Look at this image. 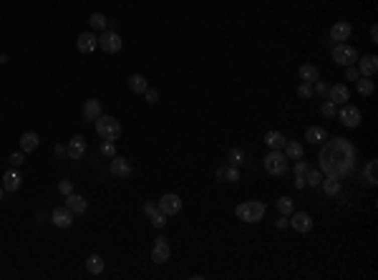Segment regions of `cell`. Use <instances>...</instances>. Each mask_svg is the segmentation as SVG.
I'll return each mask as SVG.
<instances>
[{
	"mask_svg": "<svg viewBox=\"0 0 378 280\" xmlns=\"http://www.w3.org/2000/svg\"><path fill=\"white\" fill-rule=\"evenodd\" d=\"M53 152H56V157H66V147H61V144H58Z\"/></svg>",
	"mask_w": 378,
	"mask_h": 280,
	"instance_id": "c3c4849f",
	"label": "cell"
},
{
	"mask_svg": "<svg viewBox=\"0 0 378 280\" xmlns=\"http://www.w3.org/2000/svg\"><path fill=\"white\" fill-rule=\"evenodd\" d=\"M355 91H358L360 96H370V94L375 91V84H373L370 79H365V76H360V79L355 81Z\"/></svg>",
	"mask_w": 378,
	"mask_h": 280,
	"instance_id": "4316f807",
	"label": "cell"
},
{
	"mask_svg": "<svg viewBox=\"0 0 378 280\" xmlns=\"http://www.w3.org/2000/svg\"><path fill=\"white\" fill-rule=\"evenodd\" d=\"M320 111H323V116H328V119H333L338 109H335V104H333V101H323V106H320Z\"/></svg>",
	"mask_w": 378,
	"mask_h": 280,
	"instance_id": "8d00e7d4",
	"label": "cell"
},
{
	"mask_svg": "<svg viewBox=\"0 0 378 280\" xmlns=\"http://www.w3.org/2000/svg\"><path fill=\"white\" fill-rule=\"evenodd\" d=\"M328 139V131L323 129V126H310L308 131H305V142H310V144H320V142H325Z\"/></svg>",
	"mask_w": 378,
	"mask_h": 280,
	"instance_id": "603a6c76",
	"label": "cell"
},
{
	"mask_svg": "<svg viewBox=\"0 0 378 280\" xmlns=\"http://www.w3.org/2000/svg\"><path fill=\"white\" fill-rule=\"evenodd\" d=\"M101 154L109 157V159H114V157H116V144H114V142H104V144H101Z\"/></svg>",
	"mask_w": 378,
	"mask_h": 280,
	"instance_id": "d590c367",
	"label": "cell"
},
{
	"mask_svg": "<svg viewBox=\"0 0 378 280\" xmlns=\"http://www.w3.org/2000/svg\"><path fill=\"white\" fill-rule=\"evenodd\" d=\"M3 194H6V189H3V184H0V199H3Z\"/></svg>",
	"mask_w": 378,
	"mask_h": 280,
	"instance_id": "681fc988",
	"label": "cell"
},
{
	"mask_svg": "<svg viewBox=\"0 0 378 280\" xmlns=\"http://www.w3.org/2000/svg\"><path fill=\"white\" fill-rule=\"evenodd\" d=\"M328 89H330V86H328L325 81H320V79H318V81L313 84V91H318L320 96H325V94H328Z\"/></svg>",
	"mask_w": 378,
	"mask_h": 280,
	"instance_id": "60d3db41",
	"label": "cell"
},
{
	"mask_svg": "<svg viewBox=\"0 0 378 280\" xmlns=\"http://www.w3.org/2000/svg\"><path fill=\"white\" fill-rule=\"evenodd\" d=\"M298 74H300L303 84H315V81L320 79V71H318V66H313V63H303Z\"/></svg>",
	"mask_w": 378,
	"mask_h": 280,
	"instance_id": "44dd1931",
	"label": "cell"
},
{
	"mask_svg": "<svg viewBox=\"0 0 378 280\" xmlns=\"http://www.w3.org/2000/svg\"><path fill=\"white\" fill-rule=\"evenodd\" d=\"M66 207H68L73 215H83V212L88 209V202H86L81 194H73V192H71V194L66 197Z\"/></svg>",
	"mask_w": 378,
	"mask_h": 280,
	"instance_id": "ac0fdd59",
	"label": "cell"
},
{
	"mask_svg": "<svg viewBox=\"0 0 378 280\" xmlns=\"http://www.w3.org/2000/svg\"><path fill=\"white\" fill-rule=\"evenodd\" d=\"M93 124H96V134H99L104 142H116V139L121 136V124H119L114 116H104V114H101Z\"/></svg>",
	"mask_w": 378,
	"mask_h": 280,
	"instance_id": "6da1fadb",
	"label": "cell"
},
{
	"mask_svg": "<svg viewBox=\"0 0 378 280\" xmlns=\"http://www.w3.org/2000/svg\"><path fill=\"white\" fill-rule=\"evenodd\" d=\"M38 144H41V136H38L36 131H26V134L21 136V149H23L26 154L36 152V149H38Z\"/></svg>",
	"mask_w": 378,
	"mask_h": 280,
	"instance_id": "ffe728a7",
	"label": "cell"
},
{
	"mask_svg": "<svg viewBox=\"0 0 378 280\" xmlns=\"http://www.w3.org/2000/svg\"><path fill=\"white\" fill-rule=\"evenodd\" d=\"M265 172L272 177H282L288 172V157L282 152H270L265 157Z\"/></svg>",
	"mask_w": 378,
	"mask_h": 280,
	"instance_id": "3957f363",
	"label": "cell"
},
{
	"mask_svg": "<svg viewBox=\"0 0 378 280\" xmlns=\"http://www.w3.org/2000/svg\"><path fill=\"white\" fill-rule=\"evenodd\" d=\"M99 46H101L104 53H119L121 46H124V41H121V36L116 31H104L99 36Z\"/></svg>",
	"mask_w": 378,
	"mask_h": 280,
	"instance_id": "5b68a950",
	"label": "cell"
},
{
	"mask_svg": "<svg viewBox=\"0 0 378 280\" xmlns=\"http://www.w3.org/2000/svg\"><path fill=\"white\" fill-rule=\"evenodd\" d=\"M144 215H146V217L151 220V225H154V227H159V230L166 225V215L159 209V204H156V202H144Z\"/></svg>",
	"mask_w": 378,
	"mask_h": 280,
	"instance_id": "30bf717a",
	"label": "cell"
},
{
	"mask_svg": "<svg viewBox=\"0 0 378 280\" xmlns=\"http://www.w3.org/2000/svg\"><path fill=\"white\" fill-rule=\"evenodd\" d=\"M227 162H230L232 167H242V162H245V152H242L240 147L230 149V154H227Z\"/></svg>",
	"mask_w": 378,
	"mask_h": 280,
	"instance_id": "1f68e13d",
	"label": "cell"
},
{
	"mask_svg": "<svg viewBox=\"0 0 378 280\" xmlns=\"http://www.w3.org/2000/svg\"><path fill=\"white\" fill-rule=\"evenodd\" d=\"M285 142H288V139H285L280 131H267V134H265V144H267L272 152H282Z\"/></svg>",
	"mask_w": 378,
	"mask_h": 280,
	"instance_id": "7402d4cb",
	"label": "cell"
},
{
	"mask_svg": "<svg viewBox=\"0 0 378 280\" xmlns=\"http://www.w3.org/2000/svg\"><path fill=\"white\" fill-rule=\"evenodd\" d=\"M76 48H78L81 53H93V51L99 48V36H96V33H81L78 41H76Z\"/></svg>",
	"mask_w": 378,
	"mask_h": 280,
	"instance_id": "5bb4252c",
	"label": "cell"
},
{
	"mask_svg": "<svg viewBox=\"0 0 378 280\" xmlns=\"http://www.w3.org/2000/svg\"><path fill=\"white\" fill-rule=\"evenodd\" d=\"M156 204H159V209H161L166 217H171V215H179V212H181V197H179V194H171V192H169V194H164Z\"/></svg>",
	"mask_w": 378,
	"mask_h": 280,
	"instance_id": "ba28073f",
	"label": "cell"
},
{
	"mask_svg": "<svg viewBox=\"0 0 378 280\" xmlns=\"http://www.w3.org/2000/svg\"><path fill=\"white\" fill-rule=\"evenodd\" d=\"M86 270H88L91 275H101V272H104V260H101L99 255H88V257H86Z\"/></svg>",
	"mask_w": 378,
	"mask_h": 280,
	"instance_id": "f1b7e54d",
	"label": "cell"
},
{
	"mask_svg": "<svg viewBox=\"0 0 378 280\" xmlns=\"http://www.w3.org/2000/svg\"><path fill=\"white\" fill-rule=\"evenodd\" d=\"M290 227L298 230V232H310V230H313V217H310L308 212H295V209H293Z\"/></svg>",
	"mask_w": 378,
	"mask_h": 280,
	"instance_id": "8fae6325",
	"label": "cell"
},
{
	"mask_svg": "<svg viewBox=\"0 0 378 280\" xmlns=\"http://www.w3.org/2000/svg\"><path fill=\"white\" fill-rule=\"evenodd\" d=\"M293 209H295V202L290 197H280L277 199V212L280 215H293Z\"/></svg>",
	"mask_w": 378,
	"mask_h": 280,
	"instance_id": "836d02e7",
	"label": "cell"
},
{
	"mask_svg": "<svg viewBox=\"0 0 378 280\" xmlns=\"http://www.w3.org/2000/svg\"><path fill=\"white\" fill-rule=\"evenodd\" d=\"M144 99H146L149 104H156V101H159V91H156V89H146V91H144Z\"/></svg>",
	"mask_w": 378,
	"mask_h": 280,
	"instance_id": "b9f144b4",
	"label": "cell"
},
{
	"mask_svg": "<svg viewBox=\"0 0 378 280\" xmlns=\"http://www.w3.org/2000/svg\"><path fill=\"white\" fill-rule=\"evenodd\" d=\"M51 222L56 225V227H61V230H66V227H71L73 225V212L63 204V207H56L53 212H51Z\"/></svg>",
	"mask_w": 378,
	"mask_h": 280,
	"instance_id": "9c48e42d",
	"label": "cell"
},
{
	"mask_svg": "<svg viewBox=\"0 0 378 280\" xmlns=\"http://www.w3.org/2000/svg\"><path fill=\"white\" fill-rule=\"evenodd\" d=\"M58 189H61V194H63V197H68V194L73 192V182H68V179H63V182L58 184Z\"/></svg>",
	"mask_w": 378,
	"mask_h": 280,
	"instance_id": "7bdbcfd3",
	"label": "cell"
},
{
	"mask_svg": "<svg viewBox=\"0 0 378 280\" xmlns=\"http://www.w3.org/2000/svg\"><path fill=\"white\" fill-rule=\"evenodd\" d=\"M350 23L348 21H338V23H333L330 26V41H335V43H343V41H348L350 38Z\"/></svg>",
	"mask_w": 378,
	"mask_h": 280,
	"instance_id": "7c38bea8",
	"label": "cell"
},
{
	"mask_svg": "<svg viewBox=\"0 0 378 280\" xmlns=\"http://www.w3.org/2000/svg\"><path fill=\"white\" fill-rule=\"evenodd\" d=\"M66 154L78 162V159L86 154V139H83V136H73V139L68 142V147H66Z\"/></svg>",
	"mask_w": 378,
	"mask_h": 280,
	"instance_id": "e0dca14e",
	"label": "cell"
},
{
	"mask_svg": "<svg viewBox=\"0 0 378 280\" xmlns=\"http://www.w3.org/2000/svg\"><path fill=\"white\" fill-rule=\"evenodd\" d=\"M88 23H91V31H106V26H109V21H106V16L104 13H93L91 18H88Z\"/></svg>",
	"mask_w": 378,
	"mask_h": 280,
	"instance_id": "f546056e",
	"label": "cell"
},
{
	"mask_svg": "<svg viewBox=\"0 0 378 280\" xmlns=\"http://www.w3.org/2000/svg\"><path fill=\"white\" fill-rule=\"evenodd\" d=\"M99 116H101V101L99 99H88L83 104V119L86 121H96Z\"/></svg>",
	"mask_w": 378,
	"mask_h": 280,
	"instance_id": "d6986e66",
	"label": "cell"
},
{
	"mask_svg": "<svg viewBox=\"0 0 378 280\" xmlns=\"http://www.w3.org/2000/svg\"><path fill=\"white\" fill-rule=\"evenodd\" d=\"M320 184H323V192L330 194V197H335V194L340 192V182H338L335 177H328V179H323Z\"/></svg>",
	"mask_w": 378,
	"mask_h": 280,
	"instance_id": "4dcf8cb0",
	"label": "cell"
},
{
	"mask_svg": "<svg viewBox=\"0 0 378 280\" xmlns=\"http://www.w3.org/2000/svg\"><path fill=\"white\" fill-rule=\"evenodd\" d=\"M345 76H348V81H358V79H360V71H358L355 66H345Z\"/></svg>",
	"mask_w": 378,
	"mask_h": 280,
	"instance_id": "ab89813d",
	"label": "cell"
},
{
	"mask_svg": "<svg viewBox=\"0 0 378 280\" xmlns=\"http://www.w3.org/2000/svg\"><path fill=\"white\" fill-rule=\"evenodd\" d=\"M298 96L300 99H310L313 96V84H300L298 86Z\"/></svg>",
	"mask_w": 378,
	"mask_h": 280,
	"instance_id": "f35d334b",
	"label": "cell"
},
{
	"mask_svg": "<svg viewBox=\"0 0 378 280\" xmlns=\"http://www.w3.org/2000/svg\"><path fill=\"white\" fill-rule=\"evenodd\" d=\"M285 157H290V159H303V144L300 142H285Z\"/></svg>",
	"mask_w": 378,
	"mask_h": 280,
	"instance_id": "83f0119b",
	"label": "cell"
},
{
	"mask_svg": "<svg viewBox=\"0 0 378 280\" xmlns=\"http://www.w3.org/2000/svg\"><path fill=\"white\" fill-rule=\"evenodd\" d=\"M21 182H23V179H21L16 172H8V174L3 177V189H6V192H18V189H21Z\"/></svg>",
	"mask_w": 378,
	"mask_h": 280,
	"instance_id": "484cf974",
	"label": "cell"
},
{
	"mask_svg": "<svg viewBox=\"0 0 378 280\" xmlns=\"http://www.w3.org/2000/svg\"><path fill=\"white\" fill-rule=\"evenodd\" d=\"M217 179L220 182H240V169L237 167H222V169H217Z\"/></svg>",
	"mask_w": 378,
	"mask_h": 280,
	"instance_id": "cb8c5ba5",
	"label": "cell"
},
{
	"mask_svg": "<svg viewBox=\"0 0 378 280\" xmlns=\"http://www.w3.org/2000/svg\"><path fill=\"white\" fill-rule=\"evenodd\" d=\"M275 225H277V230H285V227H290V220H288V215H280Z\"/></svg>",
	"mask_w": 378,
	"mask_h": 280,
	"instance_id": "f6af8a7d",
	"label": "cell"
},
{
	"mask_svg": "<svg viewBox=\"0 0 378 280\" xmlns=\"http://www.w3.org/2000/svg\"><path fill=\"white\" fill-rule=\"evenodd\" d=\"M169 255H171L169 242H166V237H164V235H159V237L154 240V247H151V262L164 265V262L169 260Z\"/></svg>",
	"mask_w": 378,
	"mask_h": 280,
	"instance_id": "52a82bcc",
	"label": "cell"
},
{
	"mask_svg": "<svg viewBox=\"0 0 378 280\" xmlns=\"http://www.w3.org/2000/svg\"><path fill=\"white\" fill-rule=\"evenodd\" d=\"M320 182H323V174L318 169H308L305 172V184L308 187H320Z\"/></svg>",
	"mask_w": 378,
	"mask_h": 280,
	"instance_id": "d6a6232c",
	"label": "cell"
},
{
	"mask_svg": "<svg viewBox=\"0 0 378 280\" xmlns=\"http://www.w3.org/2000/svg\"><path fill=\"white\" fill-rule=\"evenodd\" d=\"M305 172H308V164L303 159H298L295 162V177H305Z\"/></svg>",
	"mask_w": 378,
	"mask_h": 280,
	"instance_id": "ee69618b",
	"label": "cell"
},
{
	"mask_svg": "<svg viewBox=\"0 0 378 280\" xmlns=\"http://www.w3.org/2000/svg\"><path fill=\"white\" fill-rule=\"evenodd\" d=\"M295 187H298V189L308 187V184H305V177H295Z\"/></svg>",
	"mask_w": 378,
	"mask_h": 280,
	"instance_id": "7dc6e473",
	"label": "cell"
},
{
	"mask_svg": "<svg viewBox=\"0 0 378 280\" xmlns=\"http://www.w3.org/2000/svg\"><path fill=\"white\" fill-rule=\"evenodd\" d=\"M355 63H358L355 68H358L360 76H365V79H373L375 71H378V58H375V56H363V58H358Z\"/></svg>",
	"mask_w": 378,
	"mask_h": 280,
	"instance_id": "4fadbf2b",
	"label": "cell"
},
{
	"mask_svg": "<svg viewBox=\"0 0 378 280\" xmlns=\"http://www.w3.org/2000/svg\"><path fill=\"white\" fill-rule=\"evenodd\" d=\"M328 96H330V101H333L335 106H338V104L343 106V104L350 99V91H348V86H345V84H335V86H330V89H328Z\"/></svg>",
	"mask_w": 378,
	"mask_h": 280,
	"instance_id": "2e32d148",
	"label": "cell"
},
{
	"mask_svg": "<svg viewBox=\"0 0 378 280\" xmlns=\"http://www.w3.org/2000/svg\"><path fill=\"white\" fill-rule=\"evenodd\" d=\"M370 41L378 43V28H375V26H370Z\"/></svg>",
	"mask_w": 378,
	"mask_h": 280,
	"instance_id": "bcb514c9",
	"label": "cell"
},
{
	"mask_svg": "<svg viewBox=\"0 0 378 280\" xmlns=\"http://www.w3.org/2000/svg\"><path fill=\"white\" fill-rule=\"evenodd\" d=\"M129 89H131L134 94H144V91L149 89V84H146V79H144L141 74H134V76H129Z\"/></svg>",
	"mask_w": 378,
	"mask_h": 280,
	"instance_id": "d4e9b609",
	"label": "cell"
},
{
	"mask_svg": "<svg viewBox=\"0 0 378 280\" xmlns=\"http://www.w3.org/2000/svg\"><path fill=\"white\" fill-rule=\"evenodd\" d=\"M11 167H23V162H26V152L21 149V152H16V154H11Z\"/></svg>",
	"mask_w": 378,
	"mask_h": 280,
	"instance_id": "74e56055",
	"label": "cell"
},
{
	"mask_svg": "<svg viewBox=\"0 0 378 280\" xmlns=\"http://www.w3.org/2000/svg\"><path fill=\"white\" fill-rule=\"evenodd\" d=\"M333 61H335L338 66H355V61H358V51H355L353 46L335 43V48H333Z\"/></svg>",
	"mask_w": 378,
	"mask_h": 280,
	"instance_id": "277c9868",
	"label": "cell"
},
{
	"mask_svg": "<svg viewBox=\"0 0 378 280\" xmlns=\"http://www.w3.org/2000/svg\"><path fill=\"white\" fill-rule=\"evenodd\" d=\"M335 116H338V119H340V124H345L348 129H355V126L363 121L360 109H355V106H350V104H343V109H340V111H335Z\"/></svg>",
	"mask_w": 378,
	"mask_h": 280,
	"instance_id": "8992f818",
	"label": "cell"
},
{
	"mask_svg": "<svg viewBox=\"0 0 378 280\" xmlns=\"http://www.w3.org/2000/svg\"><path fill=\"white\" fill-rule=\"evenodd\" d=\"M363 177H365V182H368V184H375V159H373V162H368V167H365Z\"/></svg>",
	"mask_w": 378,
	"mask_h": 280,
	"instance_id": "e575fe53",
	"label": "cell"
},
{
	"mask_svg": "<svg viewBox=\"0 0 378 280\" xmlns=\"http://www.w3.org/2000/svg\"><path fill=\"white\" fill-rule=\"evenodd\" d=\"M235 215H237V220H242V222H260V220L265 217V204L257 202V199H250V202L237 204V207H235Z\"/></svg>",
	"mask_w": 378,
	"mask_h": 280,
	"instance_id": "7a4b0ae2",
	"label": "cell"
},
{
	"mask_svg": "<svg viewBox=\"0 0 378 280\" xmlns=\"http://www.w3.org/2000/svg\"><path fill=\"white\" fill-rule=\"evenodd\" d=\"M109 169H111V174H114V177H119V179H126V177H131V164H129L124 157H114Z\"/></svg>",
	"mask_w": 378,
	"mask_h": 280,
	"instance_id": "9a60e30c",
	"label": "cell"
}]
</instances>
